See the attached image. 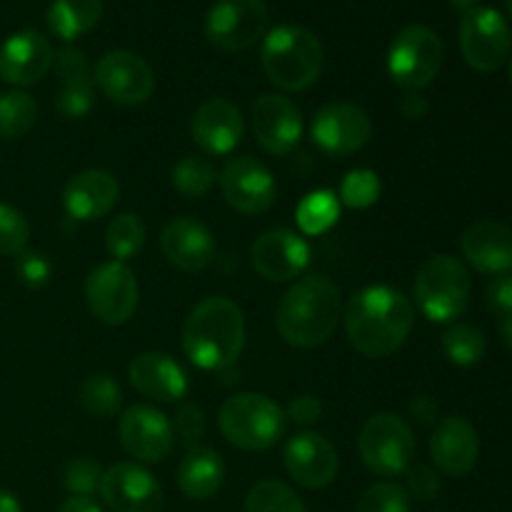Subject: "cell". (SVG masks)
<instances>
[{
	"label": "cell",
	"instance_id": "1",
	"mask_svg": "<svg viewBox=\"0 0 512 512\" xmlns=\"http://www.w3.org/2000/svg\"><path fill=\"white\" fill-rule=\"evenodd\" d=\"M345 333L365 358H388L403 348L415 325L410 298L388 285H368L345 305Z\"/></svg>",
	"mask_w": 512,
	"mask_h": 512
},
{
	"label": "cell",
	"instance_id": "2",
	"mask_svg": "<svg viewBox=\"0 0 512 512\" xmlns=\"http://www.w3.org/2000/svg\"><path fill=\"white\" fill-rule=\"evenodd\" d=\"M343 313L340 290L325 275L295 280L275 308L280 338L300 350L320 348L335 333Z\"/></svg>",
	"mask_w": 512,
	"mask_h": 512
},
{
	"label": "cell",
	"instance_id": "3",
	"mask_svg": "<svg viewBox=\"0 0 512 512\" xmlns=\"http://www.w3.org/2000/svg\"><path fill=\"white\" fill-rule=\"evenodd\" d=\"M245 345V315L233 300L215 295L190 310L183 323V350L198 368L223 370Z\"/></svg>",
	"mask_w": 512,
	"mask_h": 512
},
{
	"label": "cell",
	"instance_id": "4",
	"mask_svg": "<svg viewBox=\"0 0 512 512\" xmlns=\"http://www.w3.org/2000/svg\"><path fill=\"white\" fill-rule=\"evenodd\" d=\"M263 70L285 93L308 90L323 73V43L303 25H278L263 38Z\"/></svg>",
	"mask_w": 512,
	"mask_h": 512
},
{
	"label": "cell",
	"instance_id": "5",
	"mask_svg": "<svg viewBox=\"0 0 512 512\" xmlns=\"http://www.w3.org/2000/svg\"><path fill=\"white\" fill-rule=\"evenodd\" d=\"M220 433L235 448L263 453L275 448L288 428L285 410L263 393H238L218 413Z\"/></svg>",
	"mask_w": 512,
	"mask_h": 512
},
{
	"label": "cell",
	"instance_id": "6",
	"mask_svg": "<svg viewBox=\"0 0 512 512\" xmlns=\"http://www.w3.org/2000/svg\"><path fill=\"white\" fill-rule=\"evenodd\" d=\"M415 303L433 323H453L470 305V273L453 255H433L415 275Z\"/></svg>",
	"mask_w": 512,
	"mask_h": 512
},
{
	"label": "cell",
	"instance_id": "7",
	"mask_svg": "<svg viewBox=\"0 0 512 512\" xmlns=\"http://www.w3.org/2000/svg\"><path fill=\"white\" fill-rule=\"evenodd\" d=\"M358 450L365 468L383 478H398L415 460V435L400 415L375 413L360 430Z\"/></svg>",
	"mask_w": 512,
	"mask_h": 512
},
{
	"label": "cell",
	"instance_id": "8",
	"mask_svg": "<svg viewBox=\"0 0 512 512\" xmlns=\"http://www.w3.org/2000/svg\"><path fill=\"white\" fill-rule=\"evenodd\" d=\"M443 40L428 25H405L388 50L390 78L405 90H423L443 68Z\"/></svg>",
	"mask_w": 512,
	"mask_h": 512
},
{
	"label": "cell",
	"instance_id": "9",
	"mask_svg": "<svg viewBox=\"0 0 512 512\" xmlns=\"http://www.w3.org/2000/svg\"><path fill=\"white\" fill-rule=\"evenodd\" d=\"M460 50L470 68L493 73L510 58L512 33L508 20L495 8H470L460 20Z\"/></svg>",
	"mask_w": 512,
	"mask_h": 512
},
{
	"label": "cell",
	"instance_id": "10",
	"mask_svg": "<svg viewBox=\"0 0 512 512\" xmlns=\"http://www.w3.org/2000/svg\"><path fill=\"white\" fill-rule=\"evenodd\" d=\"M138 278L120 260L98 265L85 280V300L100 323L125 325L138 310Z\"/></svg>",
	"mask_w": 512,
	"mask_h": 512
},
{
	"label": "cell",
	"instance_id": "11",
	"mask_svg": "<svg viewBox=\"0 0 512 512\" xmlns=\"http://www.w3.org/2000/svg\"><path fill=\"white\" fill-rule=\"evenodd\" d=\"M205 35L228 53L253 48L268 35V8L263 0H218L205 18Z\"/></svg>",
	"mask_w": 512,
	"mask_h": 512
},
{
	"label": "cell",
	"instance_id": "12",
	"mask_svg": "<svg viewBox=\"0 0 512 512\" xmlns=\"http://www.w3.org/2000/svg\"><path fill=\"white\" fill-rule=\"evenodd\" d=\"M93 83L110 103L133 108L150 100L155 90V73L148 60L133 50H110L95 63Z\"/></svg>",
	"mask_w": 512,
	"mask_h": 512
},
{
	"label": "cell",
	"instance_id": "13",
	"mask_svg": "<svg viewBox=\"0 0 512 512\" xmlns=\"http://www.w3.org/2000/svg\"><path fill=\"white\" fill-rule=\"evenodd\" d=\"M373 133L368 113L355 103H330L315 113L310 138L330 158H348L365 148Z\"/></svg>",
	"mask_w": 512,
	"mask_h": 512
},
{
	"label": "cell",
	"instance_id": "14",
	"mask_svg": "<svg viewBox=\"0 0 512 512\" xmlns=\"http://www.w3.org/2000/svg\"><path fill=\"white\" fill-rule=\"evenodd\" d=\"M225 203L243 215H260L273 208L278 185L273 173L260 160L238 155L225 163L218 175Z\"/></svg>",
	"mask_w": 512,
	"mask_h": 512
},
{
	"label": "cell",
	"instance_id": "15",
	"mask_svg": "<svg viewBox=\"0 0 512 512\" xmlns=\"http://www.w3.org/2000/svg\"><path fill=\"white\" fill-rule=\"evenodd\" d=\"M118 433L125 453L138 463H163L175 448L173 423L163 410L153 408V405H133L125 410Z\"/></svg>",
	"mask_w": 512,
	"mask_h": 512
},
{
	"label": "cell",
	"instance_id": "16",
	"mask_svg": "<svg viewBox=\"0 0 512 512\" xmlns=\"http://www.w3.org/2000/svg\"><path fill=\"white\" fill-rule=\"evenodd\" d=\"M98 493L110 512H163L165 508L163 488L138 463L110 465Z\"/></svg>",
	"mask_w": 512,
	"mask_h": 512
},
{
	"label": "cell",
	"instance_id": "17",
	"mask_svg": "<svg viewBox=\"0 0 512 512\" xmlns=\"http://www.w3.org/2000/svg\"><path fill=\"white\" fill-rule=\"evenodd\" d=\"M253 133L265 153L285 158L303 138V115L285 95L263 93L253 105Z\"/></svg>",
	"mask_w": 512,
	"mask_h": 512
},
{
	"label": "cell",
	"instance_id": "18",
	"mask_svg": "<svg viewBox=\"0 0 512 512\" xmlns=\"http://www.w3.org/2000/svg\"><path fill=\"white\" fill-rule=\"evenodd\" d=\"M53 45L38 30H20L0 45V80L15 88L40 83L53 68Z\"/></svg>",
	"mask_w": 512,
	"mask_h": 512
},
{
	"label": "cell",
	"instance_id": "19",
	"mask_svg": "<svg viewBox=\"0 0 512 512\" xmlns=\"http://www.w3.org/2000/svg\"><path fill=\"white\" fill-rule=\"evenodd\" d=\"M285 470L290 478L308 490H323L338 478V450L328 438L318 433H298L290 438L283 453Z\"/></svg>",
	"mask_w": 512,
	"mask_h": 512
},
{
	"label": "cell",
	"instance_id": "20",
	"mask_svg": "<svg viewBox=\"0 0 512 512\" xmlns=\"http://www.w3.org/2000/svg\"><path fill=\"white\" fill-rule=\"evenodd\" d=\"M253 268L270 283H288L305 270L310 260V248L300 235L288 228L265 230L250 250Z\"/></svg>",
	"mask_w": 512,
	"mask_h": 512
},
{
	"label": "cell",
	"instance_id": "21",
	"mask_svg": "<svg viewBox=\"0 0 512 512\" xmlns=\"http://www.w3.org/2000/svg\"><path fill=\"white\" fill-rule=\"evenodd\" d=\"M480 455L478 430L463 415L438 420L430 438V458L450 478H463L475 468Z\"/></svg>",
	"mask_w": 512,
	"mask_h": 512
},
{
	"label": "cell",
	"instance_id": "22",
	"mask_svg": "<svg viewBox=\"0 0 512 512\" xmlns=\"http://www.w3.org/2000/svg\"><path fill=\"white\" fill-rule=\"evenodd\" d=\"M195 145L208 155H228L240 145L245 135L243 113L225 98L205 100L190 123Z\"/></svg>",
	"mask_w": 512,
	"mask_h": 512
},
{
	"label": "cell",
	"instance_id": "23",
	"mask_svg": "<svg viewBox=\"0 0 512 512\" xmlns=\"http://www.w3.org/2000/svg\"><path fill=\"white\" fill-rule=\"evenodd\" d=\"M160 250L165 260L185 273H198L205 270L215 260V238L200 220L175 218L160 233Z\"/></svg>",
	"mask_w": 512,
	"mask_h": 512
},
{
	"label": "cell",
	"instance_id": "24",
	"mask_svg": "<svg viewBox=\"0 0 512 512\" xmlns=\"http://www.w3.org/2000/svg\"><path fill=\"white\" fill-rule=\"evenodd\" d=\"M55 73H58V93H55V110L63 118H85L93 108V75H90L88 58L75 45H63L55 53Z\"/></svg>",
	"mask_w": 512,
	"mask_h": 512
},
{
	"label": "cell",
	"instance_id": "25",
	"mask_svg": "<svg viewBox=\"0 0 512 512\" xmlns=\"http://www.w3.org/2000/svg\"><path fill=\"white\" fill-rule=\"evenodd\" d=\"M130 383L155 403H178L188 393V375L165 353H140L128 368Z\"/></svg>",
	"mask_w": 512,
	"mask_h": 512
},
{
	"label": "cell",
	"instance_id": "26",
	"mask_svg": "<svg viewBox=\"0 0 512 512\" xmlns=\"http://www.w3.org/2000/svg\"><path fill=\"white\" fill-rule=\"evenodd\" d=\"M120 185L108 170L90 168L73 175L63 190V205L70 218L98 220L118 205Z\"/></svg>",
	"mask_w": 512,
	"mask_h": 512
},
{
	"label": "cell",
	"instance_id": "27",
	"mask_svg": "<svg viewBox=\"0 0 512 512\" xmlns=\"http://www.w3.org/2000/svg\"><path fill=\"white\" fill-rule=\"evenodd\" d=\"M465 260L475 270L488 275L512 270V228L498 220H478L470 225L460 240Z\"/></svg>",
	"mask_w": 512,
	"mask_h": 512
},
{
	"label": "cell",
	"instance_id": "28",
	"mask_svg": "<svg viewBox=\"0 0 512 512\" xmlns=\"http://www.w3.org/2000/svg\"><path fill=\"white\" fill-rule=\"evenodd\" d=\"M178 488L190 500H210L225 483V463L218 450L190 448L178 465Z\"/></svg>",
	"mask_w": 512,
	"mask_h": 512
},
{
	"label": "cell",
	"instance_id": "29",
	"mask_svg": "<svg viewBox=\"0 0 512 512\" xmlns=\"http://www.w3.org/2000/svg\"><path fill=\"white\" fill-rule=\"evenodd\" d=\"M103 18V0H53L48 8V28L55 38L73 43L95 28Z\"/></svg>",
	"mask_w": 512,
	"mask_h": 512
},
{
	"label": "cell",
	"instance_id": "30",
	"mask_svg": "<svg viewBox=\"0 0 512 512\" xmlns=\"http://www.w3.org/2000/svg\"><path fill=\"white\" fill-rule=\"evenodd\" d=\"M38 123V103L25 90L0 93V138L18 140Z\"/></svg>",
	"mask_w": 512,
	"mask_h": 512
},
{
	"label": "cell",
	"instance_id": "31",
	"mask_svg": "<svg viewBox=\"0 0 512 512\" xmlns=\"http://www.w3.org/2000/svg\"><path fill=\"white\" fill-rule=\"evenodd\" d=\"M78 403L93 418L108 420L123 405V390L110 375L93 373L78 385Z\"/></svg>",
	"mask_w": 512,
	"mask_h": 512
},
{
	"label": "cell",
	"instance_id": "32",
	"mask_svg": "<svg viewBox=\"0 0 512 512\" xmlns=\"http://www.w3.org/2000/svg\"><path fill=\"white\" fill-rule=\"evenodd\" d=\"M485 350H488V340L483 330L475 325L455 323L445 330L443 353L453 365H460V368L478 365L485 358Z\"/></svg>",
	"mask_w": 512,
	"mask_h": 512
},
{
	"label": "cell",
	"instance_id": "33",
	"mask_svg": "<svg viewBox=\"0 0 512 512\" xmlns=\"http://www.w3.org/2000/svg\"><path fill=\"white\" fill-rule=\"evenodd\" d=\"M173 185L183 198L198 200L205 198L210 190L218 183V173H215V165L208 158H200V155H185L178 163L173 165Z\"/></svg>",
	"mask_w": 512,
	"mask_h": 512
},
{
	"label": "cell",
	"instance_id": "34",
	"mask_svg": "<svg viewBox=\"0 0 512 512\" xmlns=\"http://www.w3.org/2000/svg\"><path fill=\"white\" fill-rule=\"evenodd\" d=\"M145 245V223L133 213L115 215L105 230V248L115 260L135 258Z\"/></svg>",
	"mask_w": 512,
	"mask_h": 512
},
{
	"label": "cell",
	"instance_id": "35",
	"mask_svg": "<svg viewBox=\"0 0 512 512\" xmlns=\"http://www.w3.org/2000/svg\"><path fill=\"white\" fill-rule=\"evenodd\" d=\"M245 512H308L303 500L280 480H260L245 498Z\"/></svg>",
	"mask_w": 512,
	"mask_h": 512
},
{
	"label": "cell",
	"instance_id": "36",
	"mask_svg": "<svg viewBox=\"0 0 512 512\" xmlns=\"http://www.w3.org/2000/svg\"><path fill=\"white\" fill-rule=\"evenodd\" d=\"M338 200L333 193H310L303 203L298 205V225L305 235L325 233L330 225L338 220Z\"/></svg>",
	"mask_w": 512,
	"mask_h": 512
},
{
	"label": "cell",
	"instance_id": "37",
	"mask_svg": "<svg viewBox=\"0 0 512 512\" xmlns=\"http://www.w3.org/2000/svg\"><path fill=\"white\" fill-rule=\"evenodd\" d=\"M105 470L100 463L88 455H80L65 463L63 473H60V483L70 495H83V498H93L100 490V480H103Z\"/></svg>",
	"mask_w": 512,
	"mask_h": 512
},
{
	"label": "cell",
	"instance_id": "38",
	"mask_svg": "<svg viewBox=\"0 0 512 512\" xmlns=\"http://www.w3.org/2000/svg\"><path fill=\"white\" fill-rule=\"evenodd\" d=\"M355 512H410V495L403 485L383 480L360 495Z\"/></svg>",
	"mask_w": 512,
	"mask_h": 512
},
{
	"label": "cell",
	"instance_id": "39",
	"mask_svg": "<svg viewBox=\"0 0 512 512\" xmlns=\"http://www.w3.org/2000/svg\"><path fill=\"white\" fill-rule=\"evenodd\" d=\"M30 240V223L15 205L0 200V255L23 253Z\"/></svg>",
	"mask_w": 512,
	"mask_h": 512
},
{
	"label": "cell",
	"instance_id": "40",
	"mask_svg": "<svg viewBox=\"0 0 512 512\" xmlns=\"http://www.w3.org/2000/svg\"><path fill=\"white\" fill-rule=\"evenodd\" d=\"M340 198L350 208H370L380 198V178L373 170H350L340 183Z\"/></svg>",
	"mask_w": 512,
	"mask_h": 512
},
{
	"label": "cell",
	"instance_id": "41",
	"mask_svg": "<svg viewBox=\"0 0 512 512\" xmlns=\"http://www.w3.org/2000/svg\"><path fill=\"white\" fill-rule=\"evenodd\" d=\"M15 273H18L20 283L28 285V288H43L50 283L53 265L38 250H23V253L15 255Z\"/></svg>",
	"mask_w": 512,
	"mask_h": 512
},
{
	"label": "cell",
	"instance_id": "42",
	"mask_svg": "<svg viewBox=\"0 0 512 512\" xmlns=\"http://www.w3.org/2000/svg\"><path fill=\"white\" fill-rule=\"evenodd\" d=\"M205 413L198 405H180L178 413L173 420V433L178 435L180 443H185L188 448H195V443L205 438Z\"/></svg>",
	"mask_w": 512,
	"mask_h": 512
},
{
	"label": "cell",
	"instance_id": "43",
	"mask_svg": "<svg viewBox=\"0 0 512 512\" xmlns=\"http://www.w3.org/2000/svg\"><path fill=\"white\" fill-rule=\"evenodd\" d=\"M408 495L410 498H418L423 503L433 500L440 493V478L433 468L428 465H410L408 473Z\"/></svg>",
	"mask_w": 512,
	"mask_h": 512
},
{
	"label": "cell",
	"instance_id": "44",
	"mask_svg": "<svg viewBox=\"0 0 512 512\" xmlns=\"http://www.w3.org/2000/svg\"><path fill=\"white\" fill-rule=\"evenodd\" d=\"M485 303H488L490 313H495L498 318L512 313V270L490 280L488 290H485Z\"/></svg>",
	"mask_w": 512,
	"mask_h": 512
},
{
	"label": "cell",
	"instance_id": "45",
	"mask_svg": "<svg viewBox=\"0 0 512 512\" xmlns=\"http://www.w3.org/2000/svg\"><path fill=\"white\" fill-rule=\"evenodd\" d=\"M320 415H323V405H320V400L313 398V395H300V398H295L293 403L288 405L285 418L293 420L295 425H310L315 423V420H320Z\"/></svg>",
	"mask_w": 512,
	"mask_h": 512
},
{
	"label": "cell",
	"instance_id": "46",
	"mask_svg": "<svg viewBox=\"0 0 512 512\" xmlns=\"http://www.w3.org/2000/svg\"><path fill=\"white\" fill-rule=\"evenodd\" d=\"M410 415L423 425L435 423L438 420V403L433 398H428V395H420V398H415L410 403Z\"/></svg>",
	"mask_w": 512,
	"mask_h": 512
},
{
	"label": "cell",
	"instance_id": "47",
	"mask_svg": "<svg viewBox=\"0 0 512 512\" xmlns=\"http://www.w3.org/2000/svg\"><path fill=\"white\" fill-rule=\"evenodd\" d=\"M400 108H403L405 118H423L425 110H428V103H425V98L420 93H415V90H408V95L403 98V103H400Z\"/></svg>",
	"mask_w": 512,
	"mask_h": 512
},
{
	"label": "cell",
	"instance_id": "48",
	"mask_svg": "<svg viewBox=\"0 0 512 512\" xmlns=\"http://www.w3.org/2000/svg\"><path fill=\"white\" fill-rule=\"evenodd\" d=\"M58 512H103V508H100L93 498L73 495V498H68L63 505H60Z\"/></svg>",
	"mask_w": 512,
	"mask_h": 512
},
{
	"label": "cell",
	"instance_id": "49",
	"mask_svg": "<svg viewBox=\"0 0 512 512\" xmlns=\"http://www.w3.org/2000/svg\"><path fill=\"white\" fill-rule=\"evenodd\" d=\"M0 512H23V505L10 490L0 488Z\"/></svg>",
	"mask_w": 512,
	"mask_h": 512
},
{
	"label": "cell",
	"instance_id": "50",
	"mask_svg": "<svg viewBox=\"0 0 512 512\" xmlns=\"http://www.w3.org/2000/svg\"><path fill=\"white\" fill-rule=\"evenodd\" d=\"M498 330H500V338H503V343L512 350V313L503 315V318H500Z\"/></svg>",
	"mask_w": 512,
	"mask_h": 512
},
{
	"label": "cell",
	"instance_id": "51",
	"mask_svg": "<svg viewBox=\"0 0 512 512\" xmlns=\"http://www.w3.org/2000/svg\"><path fill=\"white\" fill-rule=\"evenodd\" d=\"M450 3H453L455 8L463 10V13H465V10H470V8H478V5L483 3V0H450Z\"/></svg>",
	"mask_w": 512,
	"mask_h": 512
},
{
	"label": "cell",
	"instance_id": "52",
	"mask_svg": "<svg viewBox=\"0 0 512 512\" xmlns=\"http://www.w3.org/2000/svg\"><path fill=\"white\" fill-rule=\"evenodd\" d=\"M505 8H508V13H510V18H512V0H505Z\"/></svg>",
	"mask_w": 512,
	"mask_h": 512
},
{
	"label": "cell",
	"instance_id": "53",
	"mask_svg": "<svg viewBox=\"0 0 512 512\" xmlns=\"http://www.w3.org/2000/svg\"><path fill=\"white\" fill-rule=\"evenodd\" d=\"M508 70H510V80H512V53H510V58H508Z\"/></svg>",
	"mask_w": 512,
	"mask_h": 512
}]
</instances>
